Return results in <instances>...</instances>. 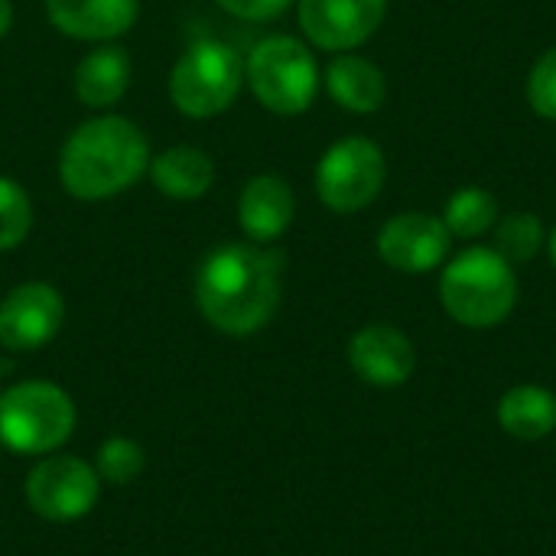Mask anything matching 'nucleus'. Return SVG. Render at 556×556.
I'll return each instance as SVG.
<instances>
[{
	"instance_id": "16",
	"label": "nucleus",
	"mask_w": 556,
	"mask_h": 556,
	"mask_svg": "<svg viewBox=\"0 0 556 556\" xmlns=\"http://www.w3.org/2000/svg\"><path fill=\"white\" fill-rule=\"evenodd\" d=\"M127 85H130V59L117 46H101L88 52L75 68V94L88 108L117 104Z\"/></svg>"
},
{
	"instance_id": "3",
	"label": "nucleus",
	"mask_w": 556,
	"mask_h": 556,
	"mask_svg": "<svg viewBox=\"0 0 556 556\" xmlns=\"http://www.w3.org/2000/svg\"><path fill=\"white\" fill-rule=\"evenodd\" d=\"M440 303L466 329H492L505 323L518 303V277L495 248H469L456 254L440 277Z\"/></svg>"
},
{
	"instance_id": "9",
	"label": "nucleus",
	"mask_w": 556,
	"mask_h": 556,
	"mask_svg": "<svg viewBox=\"0 0 556 556\" xmlns=\"http://www.w3.org/2000/svg\"><path fill=\"white\" fill-rule=\"evenodd\" d=\"M65 319L62 293L49 283H23L0 303V345L10 352H36L49 345Z\"/></svg>"
},
{
	"instance_id": "5",
	"label": "nucleus",
	"mask_w": 556,
	"mask_h": 556,
	"mask_svg": "<svg viewBox=\"0 0 556 556\" xmlns=\"http://www.w3.org/2000/svg\"><path fill=\"white\" fill-rule=\"evenodd\" d=\"M244 78L254 98L283 117L303 114L319 91V68L313 52L296 36L261 39L244 65Z\"/></svg>"
},
{
	"instance_id": "15",
	"label": "nucleus",
	"mask_w": 556,
	"mask_h": 556,
	"mask_svg": "<svg viewBox=\"0 0 556 556\" xmlns=\"http://www.w3.org/2000/svg\"><path fill=\"white\" fill-rule=\"evenodd\" d=\"M326 88L332 101L352 114H375L384 108V72L362 55H336L326 68Z\"/></svg>"
},
{
	"instance_id": "24",
	"label": "nucleus",
	"mask_w": 556,
	"mask_h": 556,
	"mask_svg": "<svg viewBox=\"0 0 556 556\" xmlns=\"http://www.w3.org/2000/svg\"><path fill=\"white\" fill-rule=\"evenodd\" d=\"M215 3L238 20L264 23V20H277L293 0H215Z\"/></svg>"
},
{
	"instance_id": "26",
	"label": "nucleus",
	"mask_w": 556,
	"mask_h": 556,
	"mask_svg": "<svg viewBox=\"0 0 556 556\" xmlns=\"http://www.w3.org/2000/svg\"><path fill=\"white\" fill-rule=\"evenodd\" d=\"M547 251H551V264H554L556 270V228L551 231V238H547Z\"/></svg>"
},
{
	"instance_id": "23",
	"label": "nucleus",
	"mask_w": 556,
	"mask_h": 556,
	"mask_svg": "<svg viewBox=\"0 0 556 556\" xmlns=\"http://www.w3.org/2000/svg\"><path fill=\"white\" fill-rule=\"evenodd\" d=\"M528 104L541 117L556 121V46L534 62L528 75Z\"/></svg>"
},
{
	"instance_id": "4",
	"label": "nucleus",
	"mask_w": 556,
	"mask_h": 556,
	"mask_svg": "<svg viewBox=\"0 0 556 556\" xmlns=\"http://www.w3.org/2000/svg\"><path fill=\"white\" fill-rule=\"evenodd\" d=\"M75 404L52 381H23L0 394V443L20 456L55 453L75 430Z\"/></svg>"
},
{
	"instance_id": "12",
	"label": "nucleus",
	"mask_w": 556,
	"mask_h": 556,
	"mask_svg": "<svg viewBox=\"0 0 556 556\" xmlns=\"http://www.w3.org/2000/svg\"><path fill=\"white\" fill-rule=\"evenodd\" d=\"M349 365L371 388H401L417 368V352L397 326L375 323L352 336Z\"/></svg>"
},
{
	"instance_id": "19",
	"label": "nucleus",
	"mask_w": 556,
	"mask_h": 556,
	"mask_svg": "<svg viewBox=\"0 0 556 556\" xmlns=\"http://www.w3.org/2000/svg\"><path fill=\"white\" fill-rule=\"evenodd\" d=\"M443 225L450 228L453 238H463V241L482 238L485 231H492L498 225V199L485 189H476V186L459 189L446 202Z\"/></svg>"
},
{
	"instance_id": "10",
	"label": "nucleus",
	"mask_w": 556,
	"mask_h": 556,
	"mask_svg": "<svg viewBox=\"0 0 556 556\" xmlns=\"http://www.w3.org/2000/svg\"><path fill=\"white\" fill-rule=\"evenodd\" d=\"M388 0H300V26L306 39L329 52L362 46L384 23Z\"/></svg>"
},
{
	"instance_id": "8",
	"label": "nucleus",
	"mask_w": 556,
	"mask_h": 556,
	"mask_svg": "<svg viewBox=\"0 0 556 556\" xmlns=\"http://www.w3.org/2000/svg\"><path fill=\"white\" fill-rule=\"evenodd\" d=\"M26 505L55 525L78 521L91 515L101 495V479L94 466L78 456H46L26 476Z\"/></svg>"
},
{
	"instance_id": "13",
	"label": "nucleus",
	"mask_w": 556,
	"mask_h": 556,
	"mask_svg": "<svg viewBox=\"0 0 556 556\" xmlns=\"http://www.w3.org/2000/svg\"><path fill=\"white\" fill-rule=\"evenodd\" d=\"M52 26L72 39L104 42L124 36L140 13V0H46Z\"/></svg>"
},
{
	"instance_id": "2",
	"label": "nucleus",
	"mask_w": 556,
	"mask_h": 556,
	"mask_svg": "<svg viewBox=\"0 0 556 556\" xmlns=\"http://www.w3.org/2000/svg\"><path fill=\"white\" fill-rule=\"evenodd\" d=\"M150 163L147 137L117 114L81 124L62 147L59 179L68 195L94 202L134 186Z\"/></svg>"
},
{
	"instance_id": "17",
	"label": "nucleus",
	"mask_w": 556,
	"mask_h": 556,
	"mask_svg": "<svg viewBox=\"0 0 556 556\" xmlns=\"http://www.w3.org/2000/svg\"><path fill=\"white\" fill-rule=\"evenodd\" d=\"M498 427L525 443L544 440L556 430V394L541 384H518L498 401Z\"/></svg>"
},
{
	"instance_id": "11",
	"label": "nucleus",
	"mask_w": 556,
	"mask_h": 556,
	"mask_svg": "<svg viewBox=\"0 0 556 556\" xmlns=\"http://www.w3.org/2000/svg\"><path fill=\"white\" fill-rule=\"evenodd\" d=\"M453 248V235L443 218L424 212H404L384 222L378 235V254L388 267L404 274L437 270Z\"/></svg>"
},
{
	"instance_id": "22",
	"label": "nucleus",
	"mask_w": 556,
	"mask_h": 556,
	"mask_svg": "<svg viewBox=\"0 0 556 556\" xmlns=\"http://www.w3.org/2000/svg\"><path fill=\"white\" fill-rule=\"evenodd\" d=\"M33 228V205L20 182L0 176V251H10L26 241Z\"/></svg>"
},
{
	"instance_id": "14",
	"label": "nucleus",
	"mask_w": 556,
	"mask_h": 556,
	"mask_svg": "<svg viewBox=\"0 0 556 556\" xmlns=\"http://www.w3.org/2000/svg\"><path fill=\"white\" fill-rule=\"evenodd\" d=\"M293 215H296V199H293V189L280 176L264 173V176L248 179V186L241 189L238 222L248 238L261 244L277 241L293 225Z\"/></svg>"
},
{
	"instance_id": "21",
	"label": "nucleus",
	"mask_w": 556,
	"mask_h": 556,
	"mask_svg": "<svg viewBox=\"0 0 556 556\" xmlns=\"http://www.w3.org/2000/svg\"><path fill=\"white\" fill-rule=\"evenodd\" d=\"M147 469V453L130 437H111L98 446L94 472L108 485H130Z\"/></svg>"
},
{
	"instance_id": "25",
	"label": "nucleus",
	"mask_w": 556,
	"mask_h": 556,
	"mask_svg": "<svg viewBox=\"0 0 556 556\" xmlns=\"http://www.w3.org/2000/svg\"><path fill=\"white\" fill-rule=\"evenodd\" d=\"M10 23H13V7H10V0H0V36H7Z\"/></svg>"
},
{
	"instance_id": "20",
	"label": "nucleus",
	"mask_w": 556,
	"mask_h": 556,
	"mask_svg": "<svg viewBox=\"0 0 556 556\" xmlns=\"http://www.w3.org/2000/svg\"><path fill=\"white\" fill-rule=\"evenodd\" d=\"M544 244V225L531 212H511L495 225V251L508 264H528Z\"/></svg>"
},
{
	"instance_id": "1",
	"label": "nucleus",
	"mask_w": 556,
	"mask_h": 556,
	"mask_svg": "<svg viewBox=\"0 0 556 556\" xmlns=\"http://www.w3.org/2000/svg\"><path fill=\"white\" fill-rule=\"evenodd\" d=\"M283 296V254L257 244H222L195 274L199 313L225 336L261 332Z\"/></svg>"
},
{
	"instance_id": "18",
	"label": "nucleus",
	"mask_w": 556,
	"mask_h": 556,
	"mask_svg": "<svg viewBox=\"0 0 556 556\" xmlns=\"http://www.w3.org/2000/svg\"><path fill=\"white\" fill-rule=\"evenodd\" d=\"M150 179L160 192L173 195V199H199L212 189L215 182V166L212 160L199 150V147H169L163 150L153 166H150Z\"/></svg>"
},
{
	"instance_id": "27",
	"label": "nucleus",
	"mask_w": 556,
	"mask_h": 556,
	"mask_svg": "<svg viewBox=\"0 0 556 556\" xmlns=\"http://www.w3.org/2000/svg\"><path fill=\"white\" fill-rule=\"evenodd\" d=\"M0 375H3V365H0Z\"/></svg>"
},
{
	"instance_id": "6",
	"label": "nucleus",
	"mask_w": 556,
	"mask_h": 556,
	"mask_svg": "<svg viewBox=\"0 0 556 556\" xmlns=\"http://www.w3.org/2000/svg\"><path fill=\"white\" fill-rule=\"evenodd\" d=\"M241 81H244L241 55L228 42L199 39L173 65L169 98L189 117H215L235 104Z\"/></svg>"
},
{
	"instance_id": "7",
	"label": "nucleus",
	"mask_w": 556,
	"mask_h": 556,
	"mask_svg": "<svg viewBox=\"0 0 556 556\" xmlns=\"http://www.w3.org/2000/svg\"><path fill=\"white\" fill-rule=\"evenodd\" d=\"M384 153L368 137H345L332 143L316 166V192L326 208L352 215L368 208L384 189Z\"/></svg>"
}]
</instances>
